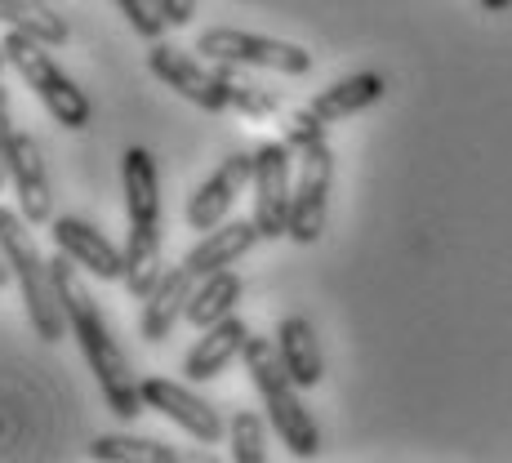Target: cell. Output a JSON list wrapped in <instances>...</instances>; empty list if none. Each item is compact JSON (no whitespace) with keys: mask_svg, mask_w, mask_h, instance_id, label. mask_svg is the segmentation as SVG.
<instances>
[{"mask_svg":"<svg viewBox=\"0 0 512 463\" xmlns=\"http://www.w3.org/2000/svg\"><path fill=\"white\" fill-rule=\"evenodd\" d=\"M299 156V179L290 196V241L294 245H317L326 232V210H330V187H334V152L330 143H312Z\"/></svg>","mask_w":512,"mask_h":463,"instance_id":"6","label":"cell"},{"mask_svg":"<svg viewBox=\"0 0 512 463\" xmlns=\"http://www.w3.org/2000/svg\"><path fill=\"white\" fill-rule=\"evenodd\" d=\"M139 388H143V406L147 410H156V415H165L170 423H179L187 437L205 441V446H214V441L228 432V423L219 419V410H214L210 401L196 397L192 388H183V383L161 379V374H147Z\"/></svg>","mask_w":512,"mask_h":463,"instance_id":"9","label":"cell"},{"mask_svg":"<svg viewBox=\"0 0 512 463\" xmlns=\"http://www.w3.org/2000/svg\"><path fill=\"white\" fill-rule=\"evenodd\" d=\"M290 143H259L254 147V223H259L263 241H281L290 236Z\"/></svg>","mask_w":512,"mask_h":463,"instance_id":"7","label":"cell"},{"mask_svg":"<svg viewBox=\"0 0 512 463\" xmlns=\"http://www.w3.org/2000/svg\"><path fill=\"white\" fill-rule=\"evenodd\" d=\"M259 241H263V232H259V223H254V219L219 223V228H214V232H205L201 241H196L192 250H187L183 268L192 272L196 281H201V277H210V272L232 268V263H236V259H245V254H250Z\"/></svg>","mask_w":512,"mask_h":463,"instance_id":"14","label":"cell"},{"mask_svg":"<svg viewBox=\"0 0 512 463\" xmlns=\"http://www.w3.org/2000/svg\"><path fill=\"white\" fill-rule=\"evenodd\" d=\"M0 45H5L9 67L23 76L27 90L41 98V107L54 116L58 125H63V130H85V125H90V116H94L90 98H85L81 85H76L72 76H67L63 67L54 63V54H49L45 41H36L32 32H18V27H9Z\"/></svg>","mask_w":512,"mask_h":463,"instance_id":"4","label":"cell"},{"mask_svg":"<svg viewBox=\"0 0 512 463\" xmlns=\"http://www.w3.org/2000/svg\"><path fill=\"white\" fill-rule=\"evenodd\" d=\"M14 281V268H9V259H5V245H0V290Z\"/></svg>","mask_w":512,"mask_h":463,"instance_id":"29","label":"cell"},{"mask_svg":"<svg viewBox=\"0 0 512 463\" xmlns=\"http://www.w3.org/2000/svg\"><path fill=\"white\" fill-rule=\"evenodd\" d=\"M5 63H9V58H5V45H0V72H5Z\"/></svg>","mask_w":512,"mask_h":463,"instance_id":"32","label":"cell"},{"mask_svg":"<svg viewBox=\"0 0 512 463\" xmlns=\"http://www.w3.org/2000/svg\"><path fill=\"white\" fill-rule=\"evenodd\" d=\"M147 67H152L156 81H165L174 94H183L187 103H196L201 112H228V90L219 81V67L196 63L183 49L152 41V54H147Z\"/></svg>","mask_w":512,"mask_h":463,"instance_id":"8","label":"cell"},{"mask_svg":"<svg viewBox=\"0 0 512 463\" xmlns=\"http://www.w3.org/2000/svg\"><path fill=\"white\" fill-rule=\"evenodd\" d=\"M9 156H14V121L9 107H0V187L9 183Z\"/></svg>","mask_w":512,"mask_h":463,"instance_id":"27","label":"cell"},{"mask_svg":"<svg viewBox=\"0 0 512 463\" xmlns=\"http://www.w3.org/2000/svg\"><path fill=\"white\" fill-rule=\"evenodd\" d=\"M245 339H250V330H245V321L236 317V312L223 321H214L210 330H201V339H196L192 352L183 357V379H192V383L219 379V374L245 352Z\"/></svg>","mask_w":512,"mask_h":463,"instance_id":"13","label":"cell"},{"mask_svg":"<svg viewBox=\"0 0 512 463\" xmlns=\"http://www.w3.org/2000/svg\"><path fill=\"white\" fill-rule=\"evenodd\" d=\"M512 0H481V9H490V14H504Z\"/></svg>","mask_w":512,"mask_h":463,"instance_id":"30","label":"cell"},{"mask_svg":"<svg viewBox=\"0 0 512 463\" xmlns=\"http://www.w3.org/2000/svg\"><path fill=\"white\" fill-rule=\"evenodd\" d=\"M0 107H9V94H5V85H0Z\"/></svg>","mask_w":512,"mask_h":463,"instance_id":"31","label":"cell"},{"mask_svg":"<svg viewBox=\"0 0 512 463\" xmlns=\"http://www.w3.org/2000/svg\"><path fill=\"white\" fill-rule=\"evenodd\" d=\"M125 183V214L130 223H161V179H156V156L147 147H130L121 161Z\"/></svg>","mask_w":512,"mask_h":463,"instance_id":"19","label":"cell"},{"mask_svg":"<svg viewBox=\"0 0 512 463\" xmlns=\"http://www.w3.org/2000/svg\"><path fill=\"white\" fill-rule=\"evenodd\" d=\"M54 228V245L67 254V259H76L90 277L98 281H125V250H116L112 241H107L98 228H90L85 219H54L49 223Z\"/></svg>","mask_w":512,"mask_h":463,"instance_id":"12","label":"cell"},{"mask_svg":"<svg viewBox=\"0 0 512 463\" xmlns=\"http://www.w3.org/2000/svg\"><path fill=\"white\" fill-rule=\"evenodd\" d=\"M0 23L18 27V32H32L36 41H45L49 49L67 45V18L58 9H49V0H0Z\"/></svg>","mask_w":512,"mask_h":463,"instance_id":"21","label":"cell"},{"mask_svg":"<svg viewBox=\"0 0 512 463\" xmlns=\"http://www.w3.org/2000/svg\"><path fill=\"white\" fill-rule=\"evenodd\" d=\"M245 183H254V152H232L219 161V170L210 174L187 201V228L192 232H214L228 210L236 205V196L245 192Z\"/></svg>","mask_w":512,"mask_h":463,"instance_id":"10","label":"cell"},{"mask_svg":"<svg viewBox=\"0 0 512 463\" xmlns=\"http://www.w3.org/2000/svg\"><path fill=\"white\" fill-rule=\"evenodd\" d=\"M219 81L228 90V107L250 121H268V116H281V98L268 90V85L250 81L245 67H232V63H219Z\"/></svg>","mask_w":512,"mask_h":463,"instance_id":"23","label":"cell"},{"mask_svg":"<svg viewBox=\"0 0 512 463\" xmlns=\"http://www.w3.org/2000/svg\"><path fill=\"white\" fill-rule=\"evenodd\" d=\"M326 130H330V125L321 121V116H312V107H299V112L285 116V143H290L294 152L321 143V139H326Z\"/></svg>","mask_w":512,"mask_h":463,"instance_id":"26","label":"cell"},{"mask_svg":"<svg viewBox=\"0 0 512 463\" xmlns=\"http://www.w3.org/2000/svg\"><path fill=\"white\" fill-rule=\"evenodd\" d=\"M241 290H245V285H241V277H236L232 268L201 277V281H196V290H192V299H187V321H192L196 330H210L214 321H223V317H232V312H236Z\"/></svg>","mask_w":512,"mask_h":463,"instance_id":"20","label":"cell"},{"mask_svg":"<svg viewBox=\"0 0 512 463\" xmlns=\"http://www.w3.org/2000/svg\"><path fill=\"white\" fill-rule=\"evenodd\" d=\"M161 277H165L161 223H130V236H125V290L143 303Z\"/></svg>","mask_w":512,"mask_h":463,"instance_id":"17","label":"cell"},{"mask_svg":"<svg viewBox=\"0 0 512 463\" xmlns=\"http://www.w3.org/2000/svg\"><path fill=\"white\" fill-rule=\"evenodd\" d=\"M196 54H210L214 63L232 67H259V72H281V76H308L312 54L294 41H277V36H254L241 27H210L196 36Z\"/></svg>","mask_w":512,"mask_h":463,"instance_id":"5","label":"cell"},{"mask_svg":"<svg viewBox=\"0 0 512 463\" xmlns=\"http://www.w3.org/2000/svg\"><path fill=\"white\" fill-rule=\"evenodd\" d=\"M54 263V285H58V299H63V312H67V330L76 334V343H81L85 361H90L98 388H103V401L107 410H112L116 419H139L143 415V388H139V374L130 370V361H125L121 343L112 339V325H107L103 308H98L94 290L85 285L81 277V263L67 259L63 250H58Z\"/></svg>","mask_w":512,"mask_h":463,"instance_id":"1","label":"cell"},{"mask_svg":"<svg viewBox=\"0 0 512 463\" xmlns=\"http://www.w3.org/2000/svg\"><path fill=\"white\" fill-rule=\"evenodd\" d=\"M9 183L18 192V214L27 223H54V192H49L45 156L32 134H14V156H9Z\"/></svg>","mask_w":512,"mask_h":463,"instance_id":"11","label":"cell"},{"mask_svg":"<svg viewBox=\"0 0 512 463\" xmlns=\"http://www.w3.org/2000/svg\"><path fill=\"white\" fill-rule=\"evenodd\" d=\"M277 352L299 388H317L326 379V357H321L317 330H312L308 317H285L277 325Z\"/></svg>","mask_w":512,"mask_h":463,"instance_id":"16","label":"cell"},{"mask_svg":"<svg viewBox=\"0 0 512 463\" xmlns=\"http://www.w3.org/2000/svg\"><path fill=\"white\" fill-rule=\"evenodd\" d=\"M241 361H245V370H250V383L259 388L263 410H268V423L277 428L281 446H290L294 459H317L321 455V428H317V419L308 415V406L299 401L303 388L290 379V370H285L277 339L250 334Z\"/></svg>","mask_w":512,"mask_h":463,"instance_id":"2","label":"cell"},{"mask_svg":"<svg viewBox=\"0 0 512 463\" xmlns=\"http://www.w3.org/2000/svg\"><path fill=\"white\" fill-rule=\"evenodd\" d=\"M90 459L98 463H179V450L152 437H125V432H103L94 437Z\"/></svg>","mask_w":512,"mask_h":463,"instance_id":"22","label":"cell"},{"mask_svg":"<svg viewBox=\"0 0 512 463\" xmlns=\"http://www.w3.org/2000/svg\"><path fill=\"white\" fill-rule=\"evenodd\" d=\"M121 5V14L130 18V27L143 36V41H161L165 36V9H161V0H116Z\"/></svg>","mask_w":512,"mask_h":463,"instance_id":"25","label":"cell"},{"mask_svg":"<svg viewBox=\"0 0 512 463\" xmlns=\"http://www.w3.org/2000/svg\"><path fill=\"white\" fill-rule=\"evenodd\" d=\"M383 94H388V81H383L379 72H357V76H343V81H334L330 90H321L308 107H312V116H321L326 125H334V121H348V116H357V112H366V107H374Z\"/></svg>","mask_w":512,"mask_h":463,"instance_id":"18","label":"cell"},{"mask_svg":"<svg viewBox=\"0 0 512 463\" xmlns=\"http://www.w3.org/2000/svg\"><path fill=\"white\" fill-rule=\"evenodd\" d=\"M196 290V277L183 268H165V277L156 281V290L143 299V317H139V334L147 343H165L174 334V325L187 317V299Z\"/></svg>","mask_w":512,"mask_h":463,"instance_id":"15","label":"cell"},{"mask_svg":"<svg viewBox=\"0 0 512 463\" xmlns=\"http://www.w3.org/2000/svg\"><path fill=\"white\" fill-rule=\"evenodd\" d=\"M232 437V459L236 463H263L268 459V441H263V419L254 410H236L228 423Z\"/></svg>","mask_w":512,"mask_h":463,"instance_id":"24","label":"cell"},{"mask_svg":"<svg viewBox=\"0 0 512 463\" xmlns=\"http://www.w3.org/2000/svg\"><path fill=\"white\" fill-rule=\"evenodd\" d=\"M0 245H5V259L14 268V281L23 290V303H27V321H32L36 339L45 343H58L67 334V312H63V299H58V285H54V263L41 259L32 241V223L23 214L5 210L0 205Z\"/></svg>","mask_w":512,"mask_h":463,"instance_id":"3","label":"cell"},{"mask_svg":"<svg viewBox=\"0 0 512 463\" xmlns=\"http://www.w3.org/2000/svg\"><path fill=\"white\" fill-rule=\"evenodd\" d=\"M161 9H165V23L170 27H187L196 14V0H161Z\"/></svg>","mask_w":512,"mask_h":463,"instance_id":"28","label":"cell"}]
</instances>
